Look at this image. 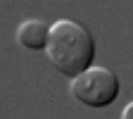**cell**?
Returning a JSON list of instances; mask_svg holds the SVG:
<instances>
[{
	"mask_svg": "<svg viewBox=\"0 0 133 119\" xmlns=\"http://www.w3.org/2000/svg\"><path fill=\"white\" fill-rule=\"evenodd\" d=\"M131 114H133V105H126V110L121 112V117L124 119H131Z\"/></svg>",
	"mask_w": 133,
	"mask_h": 119,
	"instance_id": "cell-4",
	"label": "cell"
},
{
	"mask_svg": "<svg viewBox=\"0 0 133 119\" xmlns=\"http://www.w3.org/2000/svg\"><path fill=\"white\" fill-rule=\"evenodd\" d=\"M48 33H50V26L43 19H26L17 31V41L29 50H41L48 45Z\"/></svg>",
	"mask_w": 133,
	"mask_h": 119,
	"instance_id": "cell-3",
	"label": "cell"
},
{
	"mask_svg": "<svg viewBox=\"0 0 133 119\" xmlns=\"http://www.w3.org/2000/svg\"><path fill=\"white\" fill-rule=\"evenodd\" d=\"M93 36L71 19H59L50 26L45 53L48 60L66 76L86 72L93 62Z\"/></svg>",
	"mask_w": 133,
	"mask_h": 119,
	"instance_id": "cell-1",
	"label": "cell"
},
{
	"mask_svg": "<svg viewBox=\"0 0 133 119\" xmlns=\"http://www.w3.org/2000/svg\"><path fill=\"white\" fill-rule=\"evenodd\" d=\"M71 95L88 107H105L119 95V79L105 67H88L71 79Z\"/></svg>",
	"mask_w": 133,
	"mask_h": 119,
	"instance_id": "cell-2",
	"label": "cell"
}]
</instances>
